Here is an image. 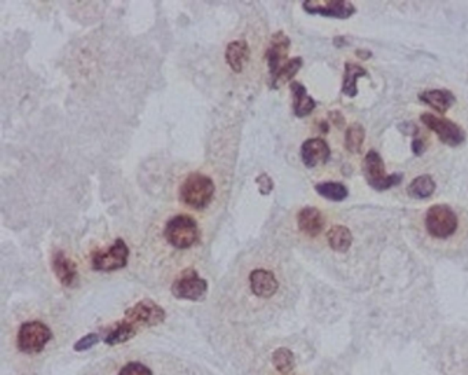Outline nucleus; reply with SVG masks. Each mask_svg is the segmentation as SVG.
<instances>
[{"mask_svg":"<svg viewBox=\"0 0 468 375\" xmlns=\"http://www.w3.org/2000/svg\"><path fill=\"white\" fill-rule=\"evenodd\" d=\"M215 190L216 186L209 176L191 174L180 186V199L192 209H205L210 203Z\"/></svg>","mask_w":468,"mask_h":375,"instance_id":"obj_1","label":"nucleus"},{"mask_svg":"<svg viewBox=\"0 0 468 375\" xmlns=\"http://www.w3.org/2000/svg\"><path fill=\"white\" fill-rule=\"evenodd\" d=\"M165 240L176 249H188L197 244L199 228L197 222L187 215H178L168 220L164 228Z\"/></svg>","mask_w":468,"mask_h":375,"instance_id":"obj_2","label":"nucleus"},{"mask_svg":"<svg viewBox=\"0 0 468 375\" xmlns=\"http://www.w3.org/2000/svg\"><path fill=\"white\" fill-rule=\"evenodd\" d=\"M362 175L367 183L376 191H386L400 185L403 181V175L386 174L385 162L379 153H376L375 150L368 151V154L365 156L362 161Z\"/></svg>","mask_w":468,"mask_h":375,"instance_id":"obj_3","label":"nucleus"},{"mask_svg":"<svg viewBox=\"0 0 468 375\" xmlns=\"http://www.w3.org/2000/svg\"><path fill=\"white\" fill-rule=\"evenodd\" d=\"M458 226V216L451 206L434 205L427 210L426 228L431 237L438 240H446L456 233Z\"/></svg>","mask_w":468,"mask_h":375,"instance_id":"obj_4","label":"nucleus"},{"mask_svg":"<svg viewBox=\"0 0 468 375\" xmlns=\"http://www.w3.org/2000/svg\"><path fill=\"white\" fill-rule=\"evenodd\" d=\"M51 330L42 322H26L17 335V345L24 353H39L51 340Z\"/></svg>","mask_w":468,"mask_h":375,"instance_id":"obj_5","label":"nucleus"},{"mask_svg":"<svg viewBox=\"0 0 468 375\" xmlns=\"http://www.w3.org/2000/svg\"><path fill=\"white\" fill-rule=\"evenodd\" d=\"M208 293V282L194 268L184 269L172 285V294L180 300L199 301Z\"/></svg>","mask_w":468,"mask_h":375,"instance_id":"obj_6","label":"nucleus"},{"mask_svg":"<svg viewBox=\"0 0 468 375\" xmlns=\"http://www.w3.org/2000/svg\"><path fill=\"white\" fill-rule=\"evenodd\" d=\"M420 120L427 128L437 133L442 143L451 147L460 146L466 140V132L463 131V128L448 119L438 117L431 113H424L420 116Z\"/></svg>","mask_w":468,"mask_h":375,"instance_id":"obj_7","label":"nucleus"},{"mask_svg":"<svg viewBox=\"0 0 468 375\" xmlns=\"http://www.w3.org/2000/svg\"><path fill=\"white\" fill-rule=\"evenodd\" d=\"M129 257V249L124 240L118 238L115 244L105 250H99L92 256V268L95 271L110 272L121 269L126 265Z\"/></svg>","mask_w":468,"mask_h":375,"instance_id":"obj_8","label":"nucleus"},{"mask_svg":"<svg viewBox=\"0 0 468 375\" xmlns=\"http://www.w3.org/2000/svg\"><path fill=\"white\" fill-rule=\"evenodd\" d=\"M167 313L151 300H142L125 311V319L135 327H153L165 320Z\"/></svg>","mask_w":468,"mask_h":375,"instance_id":"obj_9","label":"nucleus"},{"mask_svg":"<svg viewBox=\"0 0 468 375\" xmlns=\"http://www.w3.org/2000/svg\"><path fill=\"white\" fill-rule=\"evenodd\" d=\"M302 7L308 14H316L338 19H348L356 12L354 4L346 0H306L302 3Z\"/></svg>","mask_w":468,"mask_h":375,"instance_id":"obj_10","label":"nucleus"},{"mask_svg":"<svg viewBox=\"0 0 468 375\" xmlns=\"http://www.w3.org/2000/svg\"><path fill=\"white\" fill-rule=\"evenodd\" d=\"M290 46H292V42L285 32H278L272 36L271 43L265 53L271 78L283 67L285 63L287 62L286 60L290 51Z\"/></svg>","mask_w":468,"mask_h":375,"instance_id":"obj_11","label":"nucleus"},{"mask_svg":"<svg viewBox=\"0 0 468 375\" xmlns=\"http://www.w3.org/2000/svg\"><path fill=\"white\" fill-rule=\"evenodd\" d=\"M331 156V150L327 142L321 138H312L303 142L301 146V160L309 169L319 165H324Z\"/></svg>","mask_w":468,"mask_h":375,"instance_id":"obj_12","label":"nucleus"},{"mask_svg":"<svg viewBox=\"0 0 468 375\" xmlns=\"http://www.w3.org/2000/svg\"><path fill=\"white\" fill-rule=\"evenodd\" d=\"M250 288L253 294H256L260 299H269L272 297L278 289H279V282L274 272L268 269H254L250 274Z\"/></svg>","mask_w":468,"mask_h":375,"instance_id":"obj_13","label":"nucleus"},{"mask_svg":"<svg viewBox=\"0 0 468 375\" xmlns=\"http://www.w3.org/2000/svg\"><path fill=\"white\" fill-rule=\"evenodd\" d=\"M53 271L57 275L59 282L65 288H74L78 282V272L76 264L62 251L58 250L53 254Z\"/></svg>","mask_w":468,"mask_h":375,"instance_id":"obj_14","label":"nucleus"},{"mask_svg":"<svg viewBox=\"0 0 468 375\" xmlns=\"http://www.w3.org/2000/svg\"><path fill=\"white\" fill-rule=\"evenodd\" d=\"M296 224L301 233L308 237H317L323 231L326 220L317 208L308 206L298 212Z\"/></svg>","mask_w":468,"mask_h":375,"instance_id":"obj_15","label":"nucleus"},{"mask_svg":"<svg viewBox=\"0 0 468 375\" xmlns=\"http://www.w3.org/2000/svg\"><path fill=\"white\" fill-rule=\"evenodd\" d=\"M417 98L438 113H446L456 102L455 95L449 90H427L420 92Z\"/></svg>","mask_w":468,"mask_h":375,"instance_id":"obj_16","label":"nucleus"},{"mask_svg":"<svg viewBox=\"0 0 468 375\" xmlns=\"http://www.w3.org/2000/svg\"><path fill=\"white\" fill-rule=\"evenodd\" d=\"M290 90H292V94H293L294 115L299 119L309 116L316 108L315 99L308 95L306 88L298 81H293L290 84Z\"/></svg>","mask_w":468,"mask_h":375,"instance_id":"obj_17","label":"nucleus"},{"mask_svg":"<svg viewBox=\"0 0 468 375\" xmlns=\"http://www.w3.org/2000/svg\"><path fill=\"white\" fill-rule=\"evenodd\" d=\"M250 60V49L244 40H235L227 46L226 61L235 73H240Z\"/></svg>","mask_w":468,"mask_h":375,"instance_id":"obj_18","label":"nucleus"},{"mask_svg":"<svg viewBox=\"0 0 468 375\" xmlns=\"http://www.w3.org/2000/svg\"><path fill=\"white\" fill-rule=\"evenodd\" d=\"M327 241L330 248L340 253H346L351 249L353 242L351 231L345 226H334L327 233Z\"/></svg>","mask_w":468,"mask_h":375,"instance_id":"obj_19","label":"nucleus"},{"mask_svg":"<svg viewBox=\"0 0 468 375\" xmlns=\"http://www.w3.org/2000/svg\"><path fill=\"white\" fill-rule=\"evenodd\" d=\"M368 76V72L357 65V63H345V74H344V83H342V94L354 98L358 92L357 90V81L360 77Z\"/></svg>","mask_w":468,"mask_h":375,"instance_id":"obj_20","label":"nucleus"},{"mask_svg":"<svg viewBox=\"0 0 468 375\" xmlns=\"http://www.w3.org/2000/svg\"><path fill=\"white\" fill-rule=\"evenodd\" d=\"M137 333V327H135L132 323H129L126 319L115 323L110 327L109 334L106 335L105 342L109 345H118L122 342H126L132 340Z\"/></svg>","mask_w":468,"mask_h":375,"instance_id":"obj_21","label":"nucleus"},{"mask_svg":"<svg viewBox=\"0 0 468 375\" xmlns=\"http://www.w3.org/2000/svg\"><path fill=\"white\" fill-rule=\"evenodd\" d=\"M407 191L415 199H427L435 191V182L430 175H420L410 182Z\"/></svg>","mask_w":468,"mask_h":375,"instance_id":"obj_22","label":"nucleus"},{"mask_svg":"<svg viewBox=\"0 0 468 375\" xmlns=\"http://www.w3.org/2000/svg\"><path fill=\"white\" fill-rule=\"evenodd\" d=\"M303 61L301 57H295L289 60L287 62L283 65V67L271 78V87L278 90L281 85H283L285 83L293 80L294 76L298 73V70L302 67Z\"/></svg>","mask_w":468,"mask_h":375,"instance_id":"obj_23","label":"nucleus"},{"mask_svg":"<svg viewBox=\"0 0 468 375\" xmlns=\"http://www.w3.org/2000/svg\"><path fill=\"white\" fill-rule=\"evenodd\" d=\"M315 190L317 191L319 195L324 197L326 199L334 201V202H341L344 199L348 198L349 191L346 186H344L342 183L338 182H321L317 183Z\"/></svg>","mask_w":468,"mask_h":375,"instance_id":"obj_24","label":"nucleus"},{"mask_svg":"<svg viewBox=\"0 0 468 375\" xmlns=\"http://www.w3.org/2000/svg\"><path fill=\"white\" fill-rule=\"evenodd\" d=\"M365 140V129L358 123L349 125L345 135V147L353 154H358Z\"/></svg>","mask_w":468,"mask_h":375,"instance_id":"obj_25","label":"nucleus"},{"mask_svg":"<svg viewBox=\"0 0 468 375\" xmlns=\"http://www.w3.org/2000/svg\"><path fill=\"white\" fill-rule=\"evenodd\" d=\"M272 362H274L275 369L282 374H287L293 372L294 366H295L293 352L287 348L276 349L272 355Z\"/></svg>","mask_w":468,"mask_h":375,"instance_id":"obj_26","label":"nucleus"},{"mask_svg":"<svg viewBox=\"0 0 468 375\" xmlns=\"http://www.w3.org/2000/svg\"><path fill=\"white\" fill-rule=\"evenodd\" d=\"M101 341V337L95 333H91L85 337H83L81 340H78L76 344H74V351L77 352H84V351H88L91 348H94L98 342Z\"/></svg>","mask_w":468,"mask_h":375,"instance_id":"obj_27","label":"nucleus"},{"mask_svg":"<svg viewBox=\"0 0 468 375\" xmlns=\"http://www.w3.org/2000/svg\"><path fill=\"white\" fill-rule=\"evenodd\" d=\"M118 375H153L151 370L142 363H128L125 365Z\"/></svg>","mask_w":468,"mask_h":375,"instance_id":"obj_28","label":"nucleus"},{"mask_svg":"<svg viewBox=\"0 0 468 375\" xmlns=\"http://www.w3.org/2000/svg\"><path fill=\"white\" fill-rule=\"evenodd\" d=\"M256 183L258 185L260 192H261L262 195H268V194H271L272 190H274V182H272V179H271L267 174H261L260 176H257Z\"/></svg>","mask_w":468,"mask_h":375,"instance_id":"obj_29","label":"nucleus"},{"mask_svg":"<svg viewBox=\"0 0 468 375\" xmlns=\"http://www.w3.org/2000/svg\"><path fill=\"white\" fill-rule=\"evenodd\" d=\"M399 129L404 135H408V136H415L419 132V128L413 124V123H401V124L399 125Z\"/></svg>","mask_w":468,"mask_h":375,"instance_id":"obj_30","label":"nucleus"},{"mask_svg":"<svg viewBox=\"0 0 468 375\" xmlns=\"http://www.w3.org/2000/svg\"><path fill=\"white\" fill-rule=\"evenodd\" d=\"M412 151L415 156H421L426 151V144L421 139H415L412 142Z\"/></svg>","mask_w":468,"mask_h":375,"instance_id":"obj_31","label":"nucleus"},{"mask_svg":"<svg viewBox=\"0 0 468 375\" xmlns=\"http://www.w3.org/2000/svg\"><path fill=\"white\" fill-rule=\"evenodd\" d=\"M356 56L360 58V60H369L372 57V53L369 50H357L356 51Z\"/></svg>","mask_w":468,"mask_h":375,"instance_id":"obj_32","label":"nucleus"},{"mask_svg":"<svg viewBox=\"0 0 468 375\" xmlns=\"http://www.w3.org/2000/svg\"><path fill=\"white\" fill-rule=\"evenodd\" d=\"M346 43H348V42H346V39H345L344 36H337V38L334 39V44H335V47H338V49H342Z\"/></svg>","mask_w":468,"mask_h":375,"instance_id":"obj_33","label":"nucleus"}]
</instances>
